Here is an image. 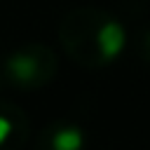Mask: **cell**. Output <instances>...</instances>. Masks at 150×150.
I'll list each match as a JSON object with an SVG mask.
<instances>
[{"label":"cell","instance_id":"6da1fadb","mask_svg":"<svg viewBox=\"0 0 150 150\" xmlns=\"http://www.w3.org/2000/svg\"><path fill=\"white\" fill-rule=\"evenodd\" d=\"M59 42L75 63L84 68H101L120 54L124 45V28L96 7H77L61 19Z\"/></svg>","mask_w":150,"mask_h":150},{"label":"cell","instance_id":"7a4b0ae2","mask_svg":"<svg viewBox=\"0 0 150 150\" xmlns=\"http://www.w3.org/2000/svg\"><path fill=\"white\" fill-rule=\"evenodd\" d=\"M56 54L45 45H26L2 61L5 77L19 89H38L56 75Z\"/></svg>","mask_w":150,"mask_h":150},{"label":"cell","instance_id":"3957f363","mask_svg":"<svg viewBox=\"0 0 150 150\" xmlns=\"http://www.w3.org/2000/svg\"><path fill=\"white\" fill-rule=\"evenodd\" d=\"M26 134V120L21 110L12 105H0V145H5L9 138Z\"/></svg>","mask_w":150,"mask_h":150},{"label":"cell","instance_id":"277c9868","mask_svg":"<svg viewBox=\"0 0 150 150\" xmlns=\"http://www.w3.org/2000/svg\"><path fill=\"white\" fill-rule=\"evenodd\" d=\"M49 145L56 148V150H77L82 145V134L75 127H59V129L52 131Z\"/></svg>","mask_w":150,"mask_h":150},{"label":"cell","instance_id":"5b68a950","mask_svg":"<svg viewBox=\"0 0 150 150\" xmlns=\"http://www.w3.org/2000/svg\"><path fill=\"white\" fill-rule=\"evenodd\" d=\"M138 52H141V59L150 63V28L141 35V40H138Z\"/></svg>","mask_w":150,"mask_h":150}]
</instances>
